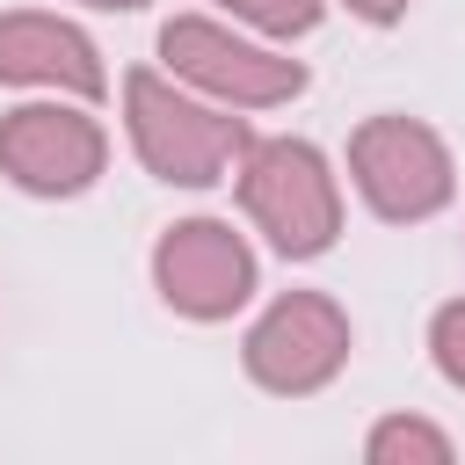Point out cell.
Instances as JSON below:
<instances>
[{"mask_svg": "<svg viewBox=\"0 0 465 465\" xmlns=\"http://www.w3.org/2000/svg\"><path fill=\"white\" fill-rule=\"evenodd\" d=\"M450 436L436 429V421H421V414H385V421H371V436H363V458L371 465H450Z\"/></svg>", "mask_w": 465, "mask_h": 465, "instance_id": "9c48e42d", "label": "cell"}, {"mask_svg": "<svg viewBox=\"0 0 465 465\" xmlns=\"http://www.w3.org/2000/svg\"><path fill=\"white\" fill-rule=\"evenodd\" d=\"M153 291L182 320H232L254 298V247L225 218H174L153 240Z\"/></svg>", "mask_w": 465, "mask_h": 465, "instance_id": "52a82bcc", "label": "cell"}, {"mask_svg": "<svg viewBox=\"0 0 465 465\" xmlns=\"http://www.w3.org/2000/svg\"><path fill=\"white\" fill-rule=\"evenodd\" d=\"M349 182L385 225H421L458 196L450 145L421 116H363L349 131Z\"/></svg>", "mask_w": 465, "mask_h": 465, "instance_id": "3957f363", "label": "cell"}, {"mask_svg": "<svg viewBox=\"0 0 465 465\" xmlns=\"http://www.w3.org/2000/svg\"><path fill=\"white\" fill-rule=\"evenodd\" d=\"M341 7H349V15H363V22H378V29L407 15V0H341Z\"/></svg>", "mask_w": 465, "mask_h": 465, "instance_id": "7c38bea8", "label": "cell"}, {"mask_svg": "<svg viewBox=\"0 0 465 465\" xmlns=\"http://www.w3.org/2000/svg\"><path fill=\"white\" fill-rule=\"evenodd\" d=\"M0 87H44V94L102 102L109 94V65H102L94 36L73 29L65 15L15 7V15H0Z\"/></svg>", "mask_w": 465, "mask_h": 465, "instance_id": "ba28073f", "label": "cell"}, {"mask_svg": "<svg viewBox=\"0 0 465 465\" xmlns=\"http://www.w3.org/2000/svg\"><path fill=\"white\" fill-rule=\"evenodd\" d=\"M124 131H131L138 167L167 189H218V182H232L240 153L254 145L240 109H225L153 65L124 73Z\"/></svg>", "mask_w": 465, "mask_h": 465, "instance_id": "6da1fadb", "label": "cell"}, {"mask_svg": "<svg viewBox=\"0 0 465 465\" xmlns=\"http://www.w3.org/2000/svg\"><path fill=\"white\" fill-rule=\"evenodd\" d=\"M211 7H225L232 22H247L262 36H312L320 29V0H211Z\"/></svg>", "mask_w": 465, "mask_h": 465, "instance_id": "30bf717a", "label": "cell"}, {"mask_svg": "<svg viewBox=\"0 0 465 465\" xmlns=\"http://www.w3.org/2000/svg\"><path fill=\"white\" fill-rule=\"evenodd\" d=\"M356 334H349V312L327 298V291H283L262 305V320L247 327L240 341V363L262 392L276 400H305V392H327L349 363Z\"/></svg>", "mask_w": 465, "mask_h": 465, "instance_id": "5b68a950", "label": "cell"}, {"mask_svg": "<svg viewBox=\"0 0 465 465\" xmlns=\"http://www.w3.org/2000/svg\"><path fill=\"white\" fill-rule=\"evenodd\" d=\"M429 356H436V371L465 392V298L436 305V320H429Z\"/></svg>", "mask_w": 465, "mask_h": 465, "instance_id": "8fae6325", "label": "cell"}, {"mask_svg": "<svg viewBox=\"0 0 465 465\" xmlns=\"http://www.w3.org/2000/svg\"><path fill=\"white\" fill-rule=\"evenodd\" d=\"M232 189L283 262H312L341 232V182L312 138H254L232 167Z\"/></svg>", "mask_w": 465, "mask_h": 465, "instance_id": "7a4b0ae2", "label": "cell"}, {"mask_svg": "<svg viewBox=\"0 0 465 465\" xmlns=\"http://www.w3.org/2000/svg\"><path fill=\"white\" fill-rule=\"evenodd\" d=\"M102 167H109V131L94 124L87 102L51 94L0 116V174L22 196H80L102 182Z\"/></svg>", "mask_w": 465, "mask_h": 465, "instance_id": "8992f818", "label": "cell"}, {"mask_svg": "<svg viewBox=\"0 0 465 465\" xmlns=\"http://www.w3.org/2000/svg\"><path fill=\"white\" fill-rule=\"evenodd\" d=\"M160 65L182 87H196V94H211L225 109H276V102L305 94V65L298 58H283L276 44H254V36L225 29L211 15H174L160 29Z\"/></svg>", "mask_w": 465, "mask_h": 465, "instance_id": "277c9868", "label": "cell"}, {"mask_svg": "<svg viewBox=\"0 0 465 465\" xmlns=\"http://www.w3.org/2000/svg\"><path fill=\"white\" fill-rule=\"evenodd\" d=\"M80 7H94V15H131V7H145V0H80Z\"/></svg>", "mask_w": 465, "mask_h": 465, "instance_id": "4fadbf2b", "label": "cell"}]
</instances>
